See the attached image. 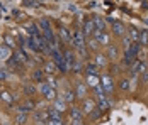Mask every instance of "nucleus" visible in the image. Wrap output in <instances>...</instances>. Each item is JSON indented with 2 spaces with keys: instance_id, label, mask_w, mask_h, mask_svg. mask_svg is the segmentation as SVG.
Returning <instances> with one entry per match:
<instances>
[{
  "instance_id": "nucleus-1",
  "label": "nucleus",
  "mask_w": 148,
  "mask_h": 125,
  "mask_svg": "<svg viewBox=\"0 0 148 125\" xmlns=\"http://www.w3.org/2000/svg\"><path fill=\"white\" fill-rule=\"evenodd\" d=\"M101 86L104 88V91H106L107 97L114 91V83H112V78L109 74H101Z\"/></svg>"
},
{
  "instance_id": "nucleus-2",
  "label": "nucleus",
  "mask_w": 148,
  "mask_h": 125,
  "mask_svg": "<svg viewBox=\"0 0 148 125\" xmlns=\"http://www.w3.org/2000/svg\"><path fill=\"white\" fill-rule=\"evenodd\" d=\"M97 108V103L94 98H84V103H82V111L84 113H92V111Z\"/></svg>"
},
{
  "instance_id": "nucleus-3",
  "label": "nucleus",
  "mask_w": 148,
  "mask_h": 125,
  "mask_svg": "<svg viewBox=\"0 0 148 125\" xmlns=\"http://www.w3.org/2000/svg\"><path fill=\"white\" fill-rule=\"evenodd\" d=\"M112 34L118 36V37H124L126 36V27H124V24L121 20L114 19V22H112Z\"/></svg>"
},
{
  "instance_id": "nucleus-4",
  "label": "nucleus",
  "mask_w": 148,
  "mask_h": 125,
  "mask_svg": "<svg viewBox=\"0 0 148 125\" xmlns=\"http://www.w3.org/2000/svg\"><path fill=\"white\" fill-rule=\"evenodd\" d=\"M14 59L19 63V64H26V63L29 61V56H27V53H26V49L19 47V49L14 51Z\"/></svg>"
},
{
  "instance_id": "nucleus-5",
  "label": "nucleus",
  "mask_w": 148,
  "mask_h": 125,
  "mask_svg": "<svg viewBox=\"0 0 148 125\" xmlns=\"http://www.w3.org/2000/svg\"><path fill=\"white\" fill-rule=\"evenodd\" d=\"M0 101H3V103L9 105V107H14L15 105V97L10 93V91L2 90V91H0Z\"/></svg>"
},
{
  "instance_id": "nucleus-6",
  "label": "nucleus",
  "mask_w": 148,
  "mask_h": 125,
  "mask_svg": "<svg viewBox=\"0 0 148 125\" xmlns=\"http://www.w3.org/2000/svg\"><path fill=\"white\" fill-rule=\"evenodd\" d=\"M111 98L107 97V95H104V97H99L97 100H95V103H97V108L101 111H106V110H109V107H111Z\"/></svg>"
},
{
  "instance_id": "nucleus-7",
  "label": "nucleus",
  "mask_w": 148,
  "mask_h": 125,
  "mask_svg": "<svg viewBox=\"0 0 148 125\" xmlns=\"http://www.w3.org/2000/svg\"><path fill=\"white\" fill-rule=\"evenodd\" d=\"M92 22H94V27L97 29V30H102V32H106L107 20H106L104 17H101V15H94V17H92Z\"/></svg>"
},
{
  "instance_id": "nucleus-8",
  "label": "nucleus",
  "mask_w": 148,
  "mask_h": 125,
  "mask_svg": "<svg viewBox=\"0 0 148 125\" xmlns=\"http://www.w3.org/2000/svg\"><path fill=\"white\" fill-rule=\"evenodd\" d=\"M94 30H95V27H94V22H92V19H87V20L84 22V27H82V32H84L85 39H89V37H92Z\"/></svg>"
},
{
  "instance_id": "nucleus-9",
  "label": "nucleus",
  "mask_w": 148,
  "mask_h": 125,
  "mask_svg": "<svg viewBox=\"0 0 148 125\" xmlns=\"http://www.w3.org/2000/svg\"><path fill=\"white\" fill-rule=\"evenodd\" d=\"M75 95H77V98H87L85 97L87 95V84L84 81H77V84H75Z\"/></svg>"
},
{
  "instance_id": "nucleus-10",
  "label": "nucleus",
  "mask_w": 148,
  "mask_h": 125,
  "mask_svg": "<svg viewBox=\"0 0 148 125\" xmlns=\"http://www.w3.org/2000/svg\"><path fill=\"white\" fill-rule=\"evenodd\" d=\"M66 105H68V103H66V101L63 100V97H61V95H60V97L56 98L55 101H53V108H55V110H58L60 113L66 111Z\"/></svg>"
},
{
  "instance_id": "nucleus-11",
  "label": "nucleus",
  "mask_w": 148,
  "mask_h": 125,
  "mask_svg": "<svg viewBox=\"0 0 148 125\" xmlns=\"http://www.w3.org/2000/svg\"><path fill=\"white\" fill-rule=\"evenodd\" d=\"M32 80L36 81V83H43L46 80V73L43 68H36V70L32 71Z\"/></svg>"
},
{
  "instance_id": "nucleus-12",
  "label": "nucleus",
  "mask_w": 148,
  "mask_h": 125,
  "mask_svg": "<svg viewBox=\"0 0 148 125\" xmlns=\"http://www.w3.org/2000/svg\"><path fill=\"white\" fill-rule=\"evenodd\" d=\"M63 100L66 101V103H73L75 100H77V95H75V90L73 88H66L65 91H63Z\"/></svg>"
},
{
  "instance_id": "nucleus-13",
  "label": "nucleus",
  "mask_w": 148,
  "mask_h": 125,
  "mask_svg": "<svg viewBox=\"0 0 148 125\" xmlns=\"http://www.w3.org/2000/svg\"><path fill=\"white\" fill-rule=\"evenodd\" d=\"M60 39L63 41V44H70L72 42V34H70V30L66 27H60Z\"/></svg>"
},
{
  "instance_id": "nucleus-14",
  "label": "nucleus",
  "mask_w": 148,
  "mask_h": 125,
  "mask_svg": "<svg viewBox=\"0 0 148 125\" xmlns=\"http://www.w3.org/2000/svg\"><path fill=\"white\" fill-rule=\"evenodd\" d=\"M94 63H95V66H97V68H106V66H107V63H109V59H107V56H106V54H95Z\"/></svg>"
},
{
  "instance_id": "nucleus-15",
  "label": "nucleus",
  "mask_w": 148,
  "mask_h": 125,
  "mask_svg": "<svg viewBox=\"0 0 148 125\" xmlns=\"http://www.w3.org/2000/svg\"><path fill=\"white\" fill-rule=\"evenodd\" d=\"M56 64H55V61H45V73H46V76H53L55 73H56Z\"/></svg>"
},
{
  "instance_id": "nucleus-16",
  "label": "nucleus",
  "mask_w": 148,
  "mask_h": 125,
  "mask_svg": "<svg viewBox=\"0 0 148 125\" xmlns=\"http://www.w3.org/2000/svg\"><path fill=\"white\" fill-rule=\"evenodd\" d=\"M107 59H111V61H116L118 59V46L116 44H109L107 46Z\"/></svg>"
},
{
  "instance_id": "nucleus-17",
  "label": "nucleus",
  "mask_w": 148,
  "mask_h": 125,
  "mask_svg": "<svg viewBox=\"0 0 148 125\" xmlns=\"http://www.w3.org/2000/svg\"><path fill=\"white\" fill-rule=\"evenodd\" d=\"M68 113H70V118L72 120H82V117H84V111H82L80 107H72Z\"/></svg>"
},
{
  "instance_id": "nucleus-18",
  "label": "nucleus",
  "mask_w": 148,
  "mask_h": 125,
  "mask_svg": "<svg viewBox=\"0 0 148 125\" xmlns=\"http://www.w3.org/2000/svg\"><path fill=\"white\" fill-rule=\"evenodd\" d=\"M128 37L133 42H138L140 41V29H136L134 26H130L128 27Z\"/></svg>"
},
{
  "instance_id": "nucleus-19",
  "label": "nucleus",
  "mask_w": 148,
  "mask_h": 125,
  "mask_svg": "<svg viewBox=\"0 0 148 125\" xmlns=\"http://www.w3.org/2000/svg\"><path fill=\"white\" fill-rule=\"evenodd\" d=\"M101 84V76H97V74H90V76H87V86L89 88H95V86H99Z\"/></svg>"
},
{
  "instance_id": "nucleus-20",
  "label": "nucleus",
  "mask_w": 148,
  "mask_h": 125,
  "mask_svg": "<svg viewBox=\"0 0 148 125\" xmlns=\"http://www.w3.org/2000/svg\"><path fill=\"white\" fill-rule=\"evenodd\" d=\"M97 66H95V63L94 61H89L87 64H85V76H90V74H97Z\"/></svg>"
},
{
  "instance_id": "nucleus-21",
  "label": "nucleus",
  "mask_w": 148,
  "mask_h": 125,
  "mask_svg": "<svg viewBox=\"0 0 148 125\" xmlns=\"http://www.w3.org/2000/svg\"><path fill=\"white\" fill-rule=\"evenodd\" d=\"M46 111H48V117H49V120H61V113H60L58 110H55L53 107H49Z\"/></svg>"
},
{
  "instance_id": "nucleus-22",
  "label": "nucleus",
  "mask_w": 148,
  "mask_h": 125,
  "mask_svg": "<svg viewBox=\"0 0 148 125\" xmlns=\"http://www.w3.org/2000/svg\"><path fill=\"white\" fill-rule=\"evenodd\" d=\"M140 46H148V29L140 30Z\"/></svg>"
},
{
  "instance_id": "nucleus-23",
  "label": "nucleus",
  "mask_w": 148,
  "mask_h": 125,
  "mask_svg": "<svg viewBox=\"0 0 148 125\" xmlns=\"http://www.w3.org/2000/svg\"><path fill=\"white\" fill-rule=\"evenodd\" d=\"M119 88H121L123 91H130V90H131V81H130V78H123V80L119 81Z\"/></svg>"
},
{
  "instance_id": "nucleus-24",
  "label": "nucleus",
  "mask_w": 148,
  "mask_h": 125,
  "mask_svg": "<svg viewBox=\"0 0 148 125\" xmlns=\"http://www.w3.org/2000/svg\"><path fill=\"white\" fill-rule=\"evenodd\" d=\"M9 56H10V49L7 46H0V61L9 59Z\"/></svg>"
},
{
  "instance_id": "nucleus-25",
  "label": "nucleus",
  "mask_w": 148,
  "mask_h": 125,
  "mask_svg": "<svg viewBox=\"0 0 148 125\" xmlns=\"http://www.w3.org/2000/svg\"><path fill=\"white\" fill-rule=\"evenodd\" d=\"M3 41H5V46L10 49V47H15V39L10 36V34H3Z\"/></svg>"
},
{
  "instance_id": "nucleus-26",
  "label": "nucleus",
  "mask_w": 148,
  "mask_h": 125,
  "mask_svg": "<svg viewBox=\"0 0 148 125\" xmlns=\"http://www.w3.org/2000/svg\"><path fill=\"white\" fill-rule=\"evenodd\" d=\"M27 122V113H17L15 115V124L17 125H26Z\"/></svg>"
},
{
  "instance_id": "nucleus-27",
  "label": "nucleus",
  "mask_w": 148,
  "mask_h": 125,
  "mask_svg": "<svg viewBox=\"0 0 148 125\" xmlns=\"http://www.w3.org/2000/svg\"><path fill=\"white\" fill-rule=\"evenodd\" d=\"M22 91H24V95H34V93H38V88H34L32 84H24V88H22Z\"/></svg>"
},
{
  "instance_id": "nucleus-28",
  "label": "nucleus",
  "mask_w": 148,
  "mask_h": 125,
  "mask_svg": "<svg viewBox=\"0 0 148 125\" xmlns=\"http://www.w3.org/2000/svg\"><path fill=\"white\" fill-rule=\"evenodd\" d=\"M49 90H51V86H49V84L46 83V81H43V83H39V86H38V91H39L41 95H46V93H48Z\"/></svg>"
},
{
  "instance_id": "nucleus-29",
  "label": "nucleus",
  "mask_w": 148,
  "mask_h": 125,
  "mask_svg": "<svg viewBox=\"0 0 148 125\" xmlns=\"http://www.w3.org/2000/svg\"><path fill=\"white\" fill-rule=\"evenodd\" d=\"M39 26H41V32L51 30V26H49V20H48V19H41V20H39Z\"/></svg>"
},
{
  "instance_id": "nucleus-30",
  "label": "nucleus",
  "mask_w": 148,
  "mask_h": 125,
  "mask_svg": "<svg viewBox=\"0 0 148 125\" xmlns=\"http://www.w3.org/2000/svg\"><path fill=\"white\" fill-rule=\"evenodd\" d=\"M45 97H46V100H48V101H55V100L58 98V95H56V90H55V88H51V90L46 93Z\"/></svg>"
},
{
  "instance_id": "nucleus-31",
  "label": "nucleus",
  "mask_w": 148,
  "mask_h": 125,
  "mask_svg": "<svg viewBox=\"0 0 148 125\" xmlns=\"http://www.w3.org/2000/svg\"><path fill=\"white\" fill-rule=\"evenodd\" d=\"M27 47H29L31 51H39V47H38V42L34 37H29L27 39Z\"/></svg>"
},
{
  "instance_id": "nucleus-32",
  "label": "nucleus",
  "mask_w": 148,
  "mask_h": 125,
  "mask_svg": "<svg viewBox=\"0 0 148 125\" xmlns=\"http://www.w3.org/2000/svg\"><path fill=\"white\" fill-rule=\"evenodd\" d=\"M46 83L49 84L51 88H55V90L58 88V81H56V78H55V76H46Z\"/></svg>"
},
{
  "instance_id": "nucleus-33",
  "label": "nucleus",
  "mask_w": 148,
  "mask_h": 125,
  "mask_svg": "<svg viewBox=\"0 0 148 125\" xmlns=\"http://www.w3.org/2000/svg\"><path fill=\"white\" fill-rule=\"evenodd\" d=\"M99 44H102V46H109V44H111V42H109V34H107V32H104L102 36H101Z\"/></svg>"
},
{
  "instance_id": "nucleus-34",
  "label": "nucleus",
  "mask_w": 148,
  "mask_h": 125,
  "mask_svg": "<svg viewBox=\"0 0 148 125\" xmlns=\"http://www.w3.org/2000/svg\"><path fill=\"white\" fill-rule=\"evenodd\" d=\"M130 51L138 57V54H140V42H133V44H131V47H130Z\"/></svg>"
},
{
  "instance_id": "nucleus-35",
  "label": "nucleus",
  "mask_w": 148,
  "mask_h": 125,
  "mask_svg": "<svg viewBox=\"0 0 148 125\" xmlns=\"http://www.w3.org/2000/svg\"><path fill=\"white\" fill-rule=\"evenodd\" d=\"M97 44H99V42L95 41L94 37H89V39H87V47H90L92 51H94V49H97Z\"/></svg>"
},
{
  "instance_id": "nucleus-36",
  "label": "nucleus",
  "mask_w": 148,
  "mask_h": 125,
  "mask_svg": "<svg viewBox=\"0 0 148 125\" xmlns=\"http://www.w3.org/2000/svg\"><path fill=\"white\" fill-rule=\"evenodd\" d=\"M72 71H73V73H78V71H82V63H80V59H75L73 66H72Z\"/></svg>"
},
{
  "instance_id": "nucleus-37",
  "label": "nucleus",
  "mask_w": 148,
  "mask_h": 125,
  "mask_svg": "<svg viewBox=\"0 0 148 125\" xmlns=\"http://www.w3.org/2000/svg\"><path fill=\"white\" fill-rule=\"evenodd\" d=\"M123 44H124V51H126V49H130V47H131L133 41H131V39H130L128 36H124V37H123Z\"/></svg>"
},
{
  "instance_id": "nucleus-38",
  "label": "nucleus",
  "mask_w": 148,
  "mask_h": 125,
  "mask_svg": "<svg viewBox=\"0 0 148 125\" xmlns=\"http://www.w3.org/2000/svg\"><path fill=\"white\" fill-rule=\"evenodd\" d=\"M22 5H24V7H29V9H34V7H38L39 3H38V2H32V0H26V2H22Z\"/></svg>"
},
{
  "instance_id": "nucleus-39",
  "label": "nucleus",
  "mask_w": 148,
  "mask_h": 125,
  "mask_svg": "<svg viewBox=\"0 0 148 125\" xmlns=\"http://www.w3.org/2000/svg\"><path fill=\"white\" fill-rule=\"evenodd\" d=\"M101 113H102V111L99 110V108H95V110H94L92 113H90V118H92V120H97V118L101 117Z\"/></svg>"
},
{
  "instance_id": "nucleus-40",
  "label": "nucleus",
  "mask_w": 148,
  "mask_h": 125,
  "mask_svg": "<svg viewBox=\"0 0 148 125\" xmlns=\"http://www.w3.org/2000/svg\"><path fill=\"white\" fill-rule=\"evenodd\" d=\"M140 76H141V84H147L148 83V70L143 74H140Z\"/></svg>"
},
{
  "instance_id": "nucleus-41",
  "label": "nucleus",
  "mask_w": 148,
  "mask_h": 125,
  "mask_svg": "<svg viewBox=\"0 0 148 125\" xmlns=\"http://www.w3.org/2000/svg\"><path fill=\"white\" fill-rule=\"evenodd\" d=\"M46 125H63V120H48Z\"/></svg>"
},
{
  "instance_id": "nucleus-42",
  "label": "nucleus",
  "mask_w": 148,
  "mask_h": 125,
  "mask_svg": "<svg viewBox=\"0 0 148 125\" xmlns=\"http://www.w3.org/2000/svg\"><path fill=\"white\" fill-rule=\"evenodd\" d=\"M0 80H9V73L7 71H0Z\"/></svg>"
},
{
  "instance_id": "nucleus-43",
  "label": "nucleus",
  "mask_w": 148,
  "mask_h": 125,
  "mask_svg": "<svg viewBox=\"0 0 148 125\" xmlns=\"http://www.w3.org/2000/svg\"><path fill=\"white\" fill-rule=\"evenodd\" d=\"M72 125H85L84 120H72Z\"/></svg>"
},
{
  "instance_id": "nucleus-44",
  "label": "nucleus",
  "mask_w": 148,
  "mask_h": 125,
  "mask_svg": "<svg viewBox=\"0 0 148 125\" xmlns=\"http://www.w3.org/2000/svg\"><path fill=\"white\" fill-rule=\"evenodd\" d=\"M147 68H148V61H147Z\"/></svg>"
},
{
  "instance_id": "nucleus-45",
  "label": "nucleus",
  "mask_w": 148,
  "mask_h": 125,
  "mask_svg": "<svg viewBox=\"0 0 148 125\" xmlns=\"http://www.w3.org/2000/svg\"><path fill=\"white\" fill-rule=\"evenodd\" d=\"M39 125H46V124H39Z\"/></svg>"
},
{
  "instance_id": "nucleus-46",
  "label": "nucleus",
  "mask_w": 148,
  "mask_h": 125,
  "mask_svg": "<svg viewBox=\"0 0 148 125\" xmlns=\"http://www.w3.org/2000/svg\"><path fill=\"white\" fill-rule=\"evenodd\" d=\"M5 125H10V124H5Z\"/></svg>"
}]
</instances>
